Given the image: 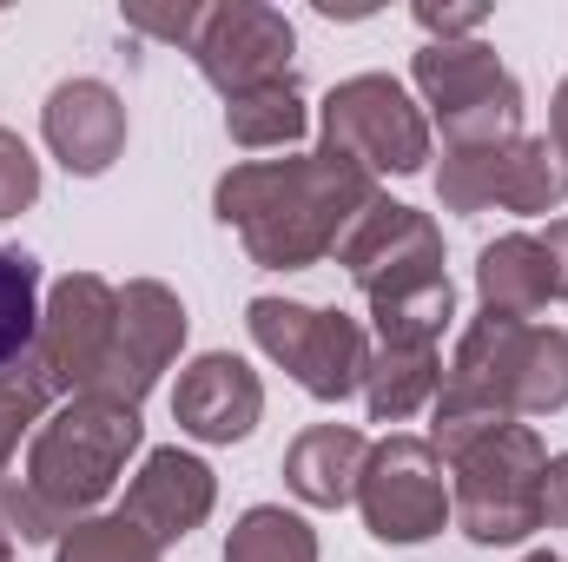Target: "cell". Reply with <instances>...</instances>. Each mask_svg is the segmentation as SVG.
Returning a JSON list of instances; mask_svg holds the SVG:
<instances>
[{
	"label": "cell",
	"instance_id": "83f0119b",
	"mask_svg": "<svg viewBox=\"0 0 568 562\" xmlns=\"http://www.w3.org/2000/svg\"><path fill=\"white\" fill-rule=\"evenodd\" d=\"M199 20H205V7H192V0H179V7H145V0H133L126 7V27L133 33L172 40V47H192L199 40Z\"/></svg>",
	"mask_w": 568,
	"mask_h": 562
},
{
	"label": "cell",
	"instance_id": "603a6c76",
	"mask_svg": "<svg viewBox=\"0 0 568 562\" xmlns=\"http://www.w3.org/2000/svg\"><path fill=\"white\" fill-rule=\"evenodd\" d=\"M53 398H60V384L40 364V351H27L20 364L0 371V476H7V463L20 450V436H33L40 423L53 418Z\"/></svg>",
	"mask_w": 568,
	"mask_h": 562
},
{
	"label": "cell",
	"instance_id": "ac0fdd59",
	"mask_svg": "<svg viewBox=\"0 0 568 562\" xmlns=\"http://www.w3.org/2000/svg\"><path fill=\"white\" fill-rule=\"evenodd\" d=\"M476 298L489 318H523L536 324V311L556 298L549 291V259L536 245V232H503L476 252Z\"/></svg>",
	"mask_w": 568,
	"mask_h": 562
},
{
	"label": "cell",
	"instance_id": "7402d4cb",
	"mask_svg": "<svg viewBox=\"0 0 568 562\" xmlns=\"http://www.w3.org/2000/svg\"><path fill=\"white\" fill-rule=\"evenodd\" d=\"M225 562H317V530L284 503H258L232 523Z\"/></svg>",
	"mask_w": 568,
	"mask_h": 562
},
{
	"label": "cell",
	"instance_id": "484cf974",
	"mask_svg": "<svg viewBox=\"0 0 568 562\" xmlns=\"http://www.w3.org/2000/svg\"><path fill=\"white\" fill-rule=\"evenodd\" d=\"M0 536H7V543H60L67 523H60L20 476H0Z\"/></svg>",
	"mask_w": 568,
	"mask_h": 562
},
{
	"label": "cell",
	"instance_id": "6da1fadb",
	"mask_svg": "<svg viewBox=\"0 0 568 562\" xmlns=\"http://www.w3.org/2000/svg\"><path fill=\"white\" fill-rule=\"evenodd\" d=\"M377 179L337 152H291V159H245L212 185V212L239 232L245 259L265 272H311L324 265L344 232L371 212Z\"/></svg>",
	"mask_w": 568,
	"mask_h": 562
},
{
	"label": "cell",
	"instance_id": "9c48e42d",
	"mask_svg": "<svg viewBox=\"0 0 568 562\" xmlns=\"http://www.w3.org/2000/svg\"><path fill=\"white\" fill-rule=\"evenodd\" d=\"M357 516L377 543H429L449 523V463L436 456L429 436L390 430L371 443V463L357 476Z\"/></svg>",
	"mask_w": 568,
	"mask_h": 562
},
{
	"label": "cell",
	"instance_id": "9a60e30c",
	"mask_svg": "<svg viewBox=\"0 0 568 562\" xmlns=\"http://www.w3.org/2000/svg\"><path fill=\"white\" fill-rule=\"evenodd\" d=\"M40 133L47 152L73 172V179H100L120 152H126V100L106 80H60L40 107Z\"/></svg>",
	"mask_w": 568,
	"mask_h": 562
},
{
	"label": "cell",
	"instance_id": "ffe728a7",
	"mask_svg": "<svg viewBox=\"0 0 568 562\" xmlns=\"http://www.w3.org/2000/svg\"><path fill=\"white\" fill-rule=\"evenodd\" d=\"M456 318V284H424L404 298H377L371 304V344L377 351H436L443 331Z\"/></svg>",
	"mask_w": 568,
	"mask_h": 562
},
{
	"label": "cell",
	"instance_id": "f1b7e54d",
	"mask_svg": "<svg viewBox=\"0 0 568 562\" xmlns=\"http://www.w3.org/2000/svg\"><path fill=\"white\" fill-rule=\"evenodd\" d=\"M483 20H489V7H476V0H417V27L429 40H476Z\"/></svg>",
	"mask_w": 568,
	"mask_h": 562
},
{
	"label": "cell",
	"instance_id": "2e32d148",
	"mask_svg": "<svg viewBox=\"0 0 568 562\" xmlns=\"http://www.w3.org/2000/svg\"><path fill=\"white\" fill-rule=\"evenodd\" d=\"M212 503H219V476H212V463L172 443V450H152V456L140 463V476L126 483L120 516H133L159 550H172V543H185V536L212 516Z\"/></svg>",
	"mask_w": 568,
	"mask_h": 562
},
{
	"label": "cell",
	"instance_id": "44dd1931",
	"mask_svg": "<svg viewBox=\"0 0 568 562\" xmlns=\"http://www.w3.org/2000/svg\"><path fill=\"white\" fill-rule=\"evenodd\" d=\"M304 127H311V113H304L297 80H278V87H258V93L225 100V133H232V145H245V152L297 145L304 140Z\"/></svg>",
	"mask_w": 568,
	"mask_h": 562
},
{
	"label": "cell",
	"instance_id": "d4e9b609",
	"mask_svg": "<svg viewBox=\"0 0 568 562\" xmlns=\"http://www.w3.org/2000/svg\"><path fill=\"white\" fill-rule=\"evenodd\" d=\"M53 562H165V550L145 536L133 516H80L60 543H53Z\"/></svg>",
	"mask_w": 568,
	"mask_h": 562
},
{
	"label": "cell",
	"instance_id": "8992f818",
	"mask_svg": "<svg viewBox=\"0 0 568 562\" xmlns=\"http://www.w3.org/2000/svg\"><path fill=\"white\" fill-rule=\"evenodd\" d=\"M410 80L449 145H496L523 133V80L496 60L489 40H429L410 60Z\"/></svg>",
	"mask_w": 568,
	"mask_h": 562
},
{
	"label": "cell",
	"instance_id": "d6a6232c",
	"mask_svg": "<svg viewBox=\"0 0 568 562\" xmlns=\"http://www.w3.org/2000/svg\"><path fill=\"white\" fill-rule=\"evenodd\" d=\"M523 562H562V556L556 550H536V556H523Z\"/></svg>",
	"mask_w": 568,
	"mask_h": 562
},
{
	"label": "cell",
	"instance_id": "5b68a950",
	"mask_svg": "<svg viewBox=\"0 0 568 562\" xmlns=\"http://www.w3.org/2000/svg\"><path fill=\"white\" fill-rule=\"evenodd\" d=\"M252 344L291 371L317 404H344L364 398V371H371V331L351 311L331 304H297V298H252L245 304Z\"/></svg>",
	"mask_w": 568,
	"mask_h": 562
},
{
	"label": "cell",
	"instance_id": "4dcf8cb0",
	"mask_svg": "<svg viewBox=\"0 0 568 562\" xmlns=\"http://www.w3.org/2000/svg\"><path fill=\"white\" fill-rule=\"evenodd\" d=\"M536 245H542V259H549V291L568 298V219H549V232H542Z\"/></svg>",
	"mask_w": 568,
	"mask_h": 562
},
{
	"label": "cell",
	"instance_id": "836d02e7",
	"mask_svg": "<svg viewBox=\"0 0 568 562\" xmlns=\"http://www.w3.org/2000/svg\"><path fill=\"white\" fill-rule=\"evenodd\" d=\"M0 562H13V543H7V536H0Z\"/></svg>",
	"mask_w": 568,
	"mask_h": 562
},
{
	"label": "cell",
	"instance_id": "30bf717a",
	"mask_svg": "<svg viewBox=\"0 0 568 562\" xmlns=\"http://www.w3.org/2000/svg\"><path fill=\"white\" fill-rule=\"evenodd\" d=\"M185 53L199 60L205 87H219L225 100L297 80V67H291L297 60V27L265 0H219V7H205L199 40Z\"/></svg>",
	"mask_w": 568,
	"mask_h": 562
},
{
	"label": "cell",
	"instance_id": "d6986e66",
	"mask_svg": "<svg viewBox=\"0 0 568 562\" xmlns=\"http://www.w3.org/2000/svg\"><path fill=\"white\" fill-rule=\"evenodd\" d=\"M436 391H443V351H377L371 344V371H364L371 423H410L436 404Z\"/></svg>",
	"mask_w": 568,
	"mask_h": 562
},
{
	"label": "cell",
	"instance_id": "52a82bcc",
	"mask_svg": "<svg viewBox=\"0 0 568 562\" xmlns=\"http://www.w3.org/2000/svg\"><path fill=\"white\" fill-rule=\"evenodd\" d=\"M324 145L317 152H337L351 159L357 172L384 179V172H424L429 165V120L424 107L390 80V73H351L324 93Z\"/></svg>",
	"mask_w": 568,
	"mask_h": 562
},
{
	"label": "cell",
	"instance_id": "e0dca14e",
	"mask_svg": "<svg viewBox=\"0 0 568 562\" xmlns=\"http://www.w3.org/2000/svg\"><path fill=\"white\" fill-rule=\"evenodd\" d=\"M364 463H371L364 430H351V423H311V430L291 436V450H284V483H291V496L311 503V510H344V503H357Z\"/></svg>",
	"mask_w": 568,
	"mask_h": 562
},
{
	"label": "cell",
	"instance_id": "cb8c5ba5",
	"mask_svg": "<svg viewBox=\"0 0 568 562\" xmlns=\"http://www.w3.org/2000/svg\"><path fill=\"white\" fill-rule=\"evenodd\" d=\"M40 338V259L0 245V371L20 364Z\"/></svg>",
	"mask_w": 568,
	"mask_h": 562
},
{
	"label": "cell",
	"instance_id": "3957f363",
	"mask_svg": "<svg viewBox=\"0 0 568 562\" xmlns=\"http://www.w3.org/2000/svg\"><path fill=\"white\" fill-rule=\"evenodd\" d=\"M145 443V423L133 404H113V398H67L53 418L33 430L27 443V470L20 483L73 530L80 516H93L113 483L126 476V456Z\"/></svg>",
	"mask_w": 568,
	"mask_h": 562
},
{
	"label": "cell",
	"instance_id": "f546056e",
	"mask_svg": "<svg viewBox=\"0 0 568 562\" xmlns=\"http://www.w3.org/2000/svg\"><path fill=\"white\" fill-rule=\"evenodd\" d=\"M542 530H568V450L542 470Z\"/></svg>",
	"mask_w": 568,
	"mask_h": 562
},
{
	"label": "cell",
	"instance_id": "4316f807",
	"mask_svg": "<svg viewBox=\"0 0 568 562\" xmlns=\"http://www.w3.org/2000/svg\"><path fill=\"white\" fill-rule=\"evenodd\" d=\"M40 199V159L13 127H0V219H20Z\"/></svg>",
	"mask_w": 568,
	"mask_h": 562
},
{
	"label": "cell",
	"instance_id": "277c9868",
	"mask_svg": "<svg viewBox=\"0 0 568 562\" xmlns=\"http://www.w3.org/2000/svg\"><path fill=\"white\" fill-rule=\"evenodd\" d=\"M542 470L549 450L529 423H503L449 456V523L476 550H503L542 530Z\"/></svg>",
	"mask_w": 568,
	"mask_h": 562
},
{
	"label": "cell",
	"instance_id": "8fae6325",
	"mask_svg": "<svg viewBox=\"0 0 568 562\" xmlns=\"http://www.w3.org/2000/svg\"><path fill=\"white\" fill-rule=\"evenodd\" d=\"M337 265L351 272V284L377 304V298H404V291H424L443 284V232L436 219L417 205H397V199H371V212L344 232L337 245Z\"/></svg>",
	"mask_w": 568,
	"mask_h": 562
},
{
	"label": "cell",
	"instance_id": "1f68e13d",
	"mask_svg": "<svg viewBox=\"0 0 568 562\" xmlns=\"http://www.w3.org/2000/svg\"><path fill=\"white\" fill-rule=\"evenodd\" d=\"M549 145L568 159V80L556 87V100H549Z\"/></svg>",
	"mask_w": 568,
	"mask_h": 562
},
{
	"label": "cell",
	"instance_id": "7c38bea8",
	"mask_svg": "<svg viewBox=\"0 0 568 562\" xmlns=\"http://www.w3.org/2000/svg\"><path fill=\"white\" fill-rule=\"evenodd\" d=\"M179 344H185V304H179V291L159 284V279L120 284L113 351H106L93 391H80V398H113V404H133V411H140L145 391L159 384V371H172Z\"/></svg>",
	"mask_w": 568,
	"mask_h": 562
},
{
	"label": "cell",
	"instance_id": "5bb4252c",
	"mask_svg": "<svg viewBox=\"0 0 568 562\" xmlns=\"http://www.w3.org/2000/svg\"><path fill=\"white\" fill-rule=\"evenodd\" d=\"M258 418H265V384L232 351L192 358L172 384V423L199 443H239V436L258 430Z\"/></svg>",
	"mask_w": 568,
	"mask_h": 562
},
{
	"label": "cell",
	"instance_id": "ba28073f",
	"mask_svg": "<svg viewBox=\"0 0 568 562\" xmlns=\"http://www.w3.org/2000/svg\"><path fill=\"white\" fill-rule=\"evenodd\" d=\"M443 212H562L568 205V159L549 145V133H516L496 145H449L436 165Z\"/></svg>",
	"mask_w": 568,
	"mask_h": 562
},
{
	"label": "cell",
	"instance_id": "7a4b0ae2",
	"mask_svg": "<svg viewBox=\"0 0 568 562\" xmlns=\"http://www.w3.org/2000/svg\"><path fill=\"white\" fill-rule=\"evenodd\" d=\"M568 411V331L523 318H476L443 364V391L429 404V443L449 463L463 443L523 418Z\"/></svg>",
	"mask_w": 568,
	"mask_h": 562
},
{
	"label": "cell",
	"instance_id": "4fadbf2b",
	"mask_svg": "<svg viewBox=\"0 0 568 562\" xmlns=\"http://www.w3.org/2000/svg\"><path fill=\"white\" fill-rule=\"evenodd\" d=\"M113 324H120V284H106L100 272H67L40 304V364L53 371L60 398L93 391L106 351H113Z\"/></svg>",
	"mask_w": 568,
	"mask_h": 562
}]
</instances>
